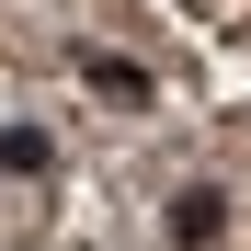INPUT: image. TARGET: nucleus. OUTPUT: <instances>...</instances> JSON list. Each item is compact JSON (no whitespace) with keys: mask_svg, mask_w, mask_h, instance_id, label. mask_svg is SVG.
<instances>
[{"mask_svg":"<svg viewBox=\"0 0 251 251\" xmlns=\"http://www.w3.org/2000/svg\"><path fill=\"white\" fill-rule=\"evenodd\" d=\"M80 80H92L103 103H126V114H137V103H160V80H149L137 57H114V46H80Z\"/></svg>","mask_w":251,"mask_h":251,"instance_id":"nucleus-1","label":"nucleus"},{"mask_svg":"<svg viewBox=\"0 0 251 251\" xmlns=\"http://www.w3.org/2000/svg\"><path fill=\"white\" fill-rule=\"evenodd\" d=\"M217 228H228V194H217V183H183V194H172V240H183V251H205Z\"/></svg>","mask_w":251,"mask_h":251,"instance_id":"nucleus-2","label":"nucleus"},{"mask_svg":"<svg viewBox=\"0 0 251 251\" xmlns=\"http://www.w3.org/2000/svg\"><path fill=\"white\" fill-rule=\"evenodd\" d=\"M0 172H12V183L57 172V137H46V126H0Z\"/></svg>","mask_w":251,"mask_h":251,"instance_id":"nucleus-3","label":"nucleus"}]
</instances>
